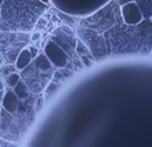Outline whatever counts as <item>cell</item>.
<instances>
[{
  "label": "cell",
  "instance_id": "cell-1",
  "mask_svg": "<svg viewBox=\"0 0 152 147\" xmlns=\"http://www.w3.org/2000/svg\"><path fill=\"white\" fill-rule=\"evenodd\" d=\"M77 35L86 46L93 61L119 55H148L152 51V22L142 19L138 25H126L122 18L103 33L77 26Z\"/></svg>",
  "mask_w": 152,
  "mask_h": 147
},
{
  "label": "cell",
  "instance_id": "cell-2",
  "mask_svg": "<svg viewBox=\"0 0 152 147\" xmlns=\"http://www.w3.org/2000/svg\"><path fill=\"white\" fill-rule=\"evenodd\" d=\"M121 17L119 14V6H118L117 0H113L110 4H107L106 7L96 12L95 15H91L89 18H84L80 21V25L82 28L91 29L95 32L103 33L108 30L111 26L117 22V19Z\"/></svg>",
  "mask_w": 152,
  "mask_h": 147
},
{
  "label": "cell",
  "instance_id": "cell-3",
  "mask_svg": "<svg viewBox=\"0 0 152 147\" xmlns=\"http://www.w3.org/2000/svg\"><path fill=\"white\" fill-rule=\"evenodd\" d=\"M51 41L58 44V46L67 54L69 62L74 65L78 70L84 68V65L81 63L78 55L75 54L77 37H75V35H74V30L69 25H63V26H60L59 29H56V30H53V35L51 36Z\"/></svg>",
  "mask_w": 152,
  "mask_h": 147
},
{
  "label": "cell",
  "instance_id": "cell-4",
  "mask_svg": "<svg viewBox=\"0 0 152 147\" xmlns=\"http://www.w3.org/2000/svg\"><path fill=\"white\" fill-rule=\"evenodd\" d=\"M44 55L48 58V61L52 63L53 68L56 69H63L67 66L69 63V57L58 44H55L53 41H48L45 44L44 48Z\"/></svg>",
  "mask_w": 152,
  "mask_h": 147
},
{
  "label": "cell",
  "instance_id": "cell-5",
  "mask_svg": "<svg viewBox=\"0 0 152 147\" xmlns=\"http://www.w3.org/2000/svg\"><path fill=\"white\" fill-rule=\"evenodd\" d=\"M119 14H121V18H122L124 24H126V25H138L144 19L141 11H140L138 6L136 4V1H130V3H126L124 6H121Z\"/></svg>",
  "mask_w": 152,
  "mask_h": 147
},
{
  "label": "cell",
  "instance_id": "cell-6",
  "mask_svg": "<svg viewBox=\"0 0 152 147\" xmlns=\"http://www.w3.org/2000/svg\"><path fill=\"white\" fill-rule=\"evenodd\" d=\"M1 109L3 110H6L7 113H10V114H17L18 111V106H19V99H18L17 96H15V93L12 92V90L11 88H8L7 91H4V95L3 98H1Z\"/></svg>",
  "mask_w": 152,
  "mask_h": 147
},
{
  "label": "cell",
  "instance_id": "cell-7",
  "mask_svg": "<svg viewBox=\"0 0 152 147\" xmlns=\"http://www.w3.org/2000/svg\"><path fill=\"white\" fill-rule=\"evenodd\" d=\"M75 54L78 55L80 61H81V63L84 66H91L92 65V61H93L92 55H91L89 50L86 48V46L80 39H77V43H75Z\"/></svg>",
  "mask_w": 152,
  "mask_h": 147
},
{
  "label": "cell",
  "instance_id": "cell-8",
  "mask_svg": "<svg viewBox=\"0 0 152 147\" xmlns=\"http://www.w3.org/2000/svg\"><path fill=\"white\" fill-rule=\"evenodd\" d=\"M32 63L34 65L36 69H39L40 72H44V73H53L55 72L52 63L48 61V58L44 55V52H40V54L32 61Z\"/></svg>",
  "mask_w": 152,
  "mask_h": 147
},
{
  "label": "cell",
  "instance_id": "cell-9",
  "mask_svg": "<svg viewBox=\"0 0 152 147\" xmlns=\"http://www.w3.org/2000/svg\"><path fill=\"white\" fill-rule=\"evenodd\" d=\"M32 61H33V58H32V55H30V52H29V50L28 48H23V50L18 54L14 66L17 70H23V69L28 68L29 65L32 63Z\"/></svg>",
  "mask_w": 152,
  "mask_h": 147
},
{
  "label": "cell",
  "instance_id": "cell-10",
  "mask_svg": "<svg viewBox=\"0 0 152 147\" xmlns=\"http://www.w3.org/2000/svg\"><path fill=\"white\" fill-rule=\"evenodd\" d=\"M12 92L15 93V96H17L19 101H25V99H28V98L30 96V91H29V88L26 87V84L23 83L22 80H19L17 85L12 88Z\"/></svg>",
  "mask_w": 152,
  "mask_h": 147
},
{
  "label": "cell",
  "instance_id": "cell-11",
  "mask_svg": "<svg viewBox=\"0 0 152 147\" xmlns=\"http://www.w3.org/2000/svg\"><path fill=\"white\" fill-rule=\"evenodd\" d=\"M59 87H60L59 83H53V81H50V84H48V85L45 87V90H44V99H45V101L51 99V98H52L53 95L58 92Z\"/></svg>",
  "mask_w": 152,
  "mask_h": 147
},
{
  "label": "cell",
  "instance_id": "cell-12",
  "mask_svg": "<svg viewBox=\"0 0 152 147\" xmlns=\"http://www.w3.org/2000/svg\"><path fill=\"white\" fill-rule=\"evenodd\" d=\"M4 80H6V84H7L8 88H11V90H12V88H14V87L18 84V81L21 80V74H18L17 72H15V73H11V74L7 76V77H6Z\"/></svg>",
  "mask_w": 152,
  "mask_h": 147
},
{
  "label": "cell",
  "instance_id": "cell-13",
  "mask_svg": "<svg viewBox=\"0 0 152 147\" xmlns=\"http://www.w3.org/2000/svg\"><path fill=\"white\" fill-rule=\"evenodd\" d=\"M15 70H17V69H15V66H14V65H6V66H4V68L1 69V73H3V77H4V79H6V77H7V76H10L11 73H15Z\"/></svg>",
  "mask_w": 152,
  "mask_h": 147
},
{
  "label": "cell",
  "instance_id": "cell-14",
  "mask_svg": "<svg viewBox=\"0 0 152 147\" xmlns=\"http://www.w3.org/2000/svg\"><path fill=\"white\" fill-rule=\"evenodd\" d=\"M42 102H44V98L42 96H39L37 98V106H34V113H39L40 110H41V107H42Z\"/></svg>",
  "mask_w": 152,
  "mask_h": 147
},
{
  "label": "cell",
  "instance_id": "cell-15",
  "mask_svg": "<svg viewBox=\"0 0 152 147\" xmlns=\"http://www.w3.org/2000/svg\"><path fill=\"white\" fill-rule=\"evenodd\" d=\"M28 50H29V52H30V55H32L33 59H34V58L37 57V55H39V50H37L36 47H29Z\"/></svg>",
  "mask_w": 152,
  "mask_h": 147
},
{
  "label": "cell",
  "instance_id": "cell-16",
  "mask_svg": "<svg viewBox=\"0 0 152 147\" xmlns=\"http://www.w3.org/2000/svg\"><path fill=\"white\" fill-rule=\"evenodd\" d=\"M59 17H60V18H63V19H66V21H67V22H70L71 25H74V19H73V18H70V17H69V18H67V17H66V15L60 14V12H59Z\"/></svg>",
  "mask_w": 152,
  "mask_h": 147
},
{
  "label": "cell",
  "instance_id": "cell-17",
  "mask_svg": "<svg viewBox=\"0 0 152 147\" xmlns=\"http://www.w3.org/2000/svg\"><path fill=\"white\" fill-rule=\"evenodd\" d=\"M130 1H136V0H117V3H118V6H124V4H126V3H130Z\"/></svg>",
  "mask_w": 152,
  "mask_h": 147
},
{
  "label": "cell",
  "instance_id": "cell-18",
  "mask_svg": "<svg viewBox=\"0 0 152 147\" xmlns=\"http://www.w3.org/2000/svg\"><path fill=\"white\" fill-rule=\"evenodd\" d=\"M40 36H41V35H40L39 32H36V33H33V36L30 37V40H40Z\"/></svg>",
  "mask_w": 152,
  "mask_h": 147
},
{
  "label": "cell",
  "instance_id": "cell-19",
  "mask_svg": "<svg viewBox=\"0 0 152 147\" xmlns=\"http://www.w3.org/2000/svg\"><path fill=\"white\" fill-rule=\"evenodd\" d=\"M39 1L42 4H50V0H39Z\"/></svg>",
  "mask_w": 152,
  "mask_h": 147
},
{
  "label": "cell",
  "instance_id": "cell-20",
  "mask_svg": "<svg viewBox=\"0 0 152 147\" xmlns=\"http://www.w3.org/2000/svg\"><path fill=\"white\" fill-rule=\"evenodd\" d=\"M3 95H4V91H0V99L3 98Z\"/></svg>",
  "mask_w": 152,
  "mask_h": 147
},
{
  "label": "cell",
  "instance_id": "cell-21",
  "mask_svg": "<svg viewBox=\"0 0 152 147\" xmlns=\"http://www.w3.org/2000/svg\"><path fill=\"white\" fill-rule=\"evenodd\" d=\"M1 65H3V59H1V58H0V66H1Z\"/></svg>",
  "mask_w": 152,
  "mask_h": 147
},
{
  "label": "cell",
  "instance_id": "cell-22",
  "mask_svg": "<svg viewBox=\"0 0 152 147\" xmlns=\"http://www.w3.org/2000/svg\"><path fill=\"white\" fill-rule=\"evenodd\" d=\"M149 19H151V22H152V17H151V18H149Z\"/></svg>",
  "mask_w": 152,
  "mask_h": 147
},
{
  "label": "cell",
  "instance_id": "cell-23",
  "mask_svg": "<svg viewBox=\"0 0 152 147\" xmlns=\"http://www.w3.org/2000/svg\"><path fill=\"white\" fill-rule=\"evenodd\" d=\"M0 54H1V51H0Z\"/></svg>",
  "mask_w": 152,
  "mask_h": 147
},
{
  "label": "cell",
  "instance_id": "cell-24",
  "mask_svg": "<svg viewBox=\"0 0 152 147\" xmlns=\"http://www.w3.org/2000/svg\"><path fill=\"white\" fill-rule=\"evenodd\" d=\"M151 54H152V51H151Z\"/></svg>",
  "mask_w": 152,
  "mask_h": 147
}]
</instances>
